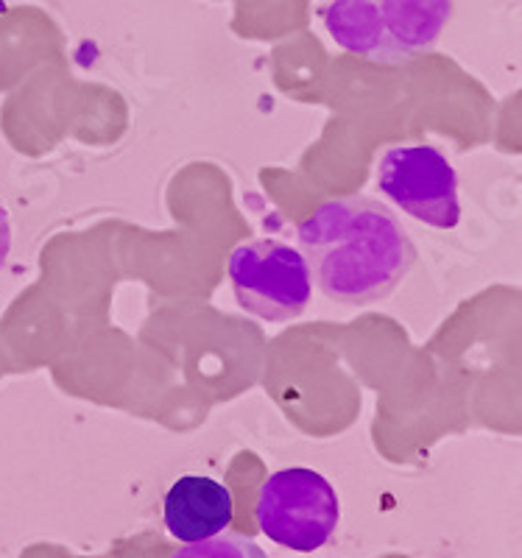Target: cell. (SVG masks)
<instances>
[{
	"instance_id": "1",
	"label": "cell",
	"mask_w": 522,
	"mask_h": 558,
	"mask_svg": "<svg viewBox=\"0 0 522 558\" xmlns=\"http://www.w3.org/2000/svg\"><path fill=\"white\" fill-rule=\"evenodd\" d=\"M296 235L311 279L341 307H369L389 299L420 257L400 218L372 196L319 204Z\"/></svg>"
},
{
	"instance_id": "2",
	"label": "cell",
	"mask_w": 522,
	"mask_h": 558,
	"mask_svg": "<svg viewBox=\"0 0 522 558\" xmlns=\"http://www.w3.org/2000/svg\"><path fill=\"white\" fill-rule=\"evenodd\" d=\"M452 0H330L325 28L341 51L377 64H402L434 51Z\"/></svg>"
},
{
	"instance_id": "3",
	"label": "cell",
	"mask_w": 522,
	"mask_h": 558,
	"mask_svg": "<svg viewBox=\"0 0 522 558\" xmlns=\"http://www.w3.org/2000/svg\"><path fill=\"white\" fill-rule=\"evenodd\" d=\"M255 520L268 539L293 553H316L341 522L336 488L321 472L288 466L260 486Z\"/></svg>"
},
{
	"instance_id": "4",
	"label": "cell",
	"mask_w": 522,
	"mask_h": 558,
	"mask_svg": "<svg viewBox=\"0 0 522 558\" xmlns=\"http://www.w3.org/2000/svg\"><path fill=\"white\" fill-rule=\"evenodd\" d=\"M238 305L263 322H291L311 305L313 279L300 248L282 241H248L230 254Z\"/></svg>"
},
{
	"instance_id": "5",
	"label": "cell",
	"mask_w": 522,
	"mask_h": 558,
	"mask_svg": "<svg viewBox=\"0 0 522 558\" xmlns=\"http://www.w3.org/2000/svg\"><path fill=\"white\" fill-rule=\"evenodd\" d=\"M377 191L402 213L434 229H456L461 221L459 177L436 146H391L377 159Z\"/></svg>"
},
{
	"instance_id": "6",
	"label": "cell",
	"mask_w": 522,
	"mask_h": 558,
	"mask_svg": "<svg viewBox=\"0 0 522 558\" xmlns=\"http://www.w3.org/2000/svg\"><path fill=\"white\" fill-rule=\"evenodd\" d=\"M235 514L232 492L207 475L179 477L166 495L162 517L173 539L202 542L227 531Z\"/></svg>"
},
{
	"instance_id": "7",
	"label": "cell",
	"mask_w": 522,
	"mask_h": 558,
	"mask_svg": "<svg viewBox=\"0 0 522 558\" xmlns=\"http://www.w3.org/2000/svg\"><path fill=\"white\" fill-rule=\"evenodd\" d=\"M171 558H268V553L243 533H216L210 539L187 542Z\"/></svg>"
},
{
	"instance_id": "8",
	"label": "cell",
	"mask_w": 522,
	"mask_h": 558,
	"mask_svg": "<svg viewBox=\"0 0 522 558\" xmlns=\"http://www.w3.org/2000/svg\"><path fill=\"white\" fill-rule=\"evenodd\" d=\"M9 252H12V218L9 209L0 204V268L7 266Z\"/></svg>"
}]
</instances>
